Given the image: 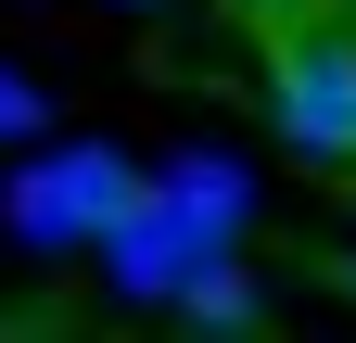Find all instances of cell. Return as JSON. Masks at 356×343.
<instances>
[{
  "label": "cell",
  "instance_id": "1",
  "mask_svg": "<svg viewBox=\"0 0 356 343\" xmlns=\"http://www.w3.org/2000/svg\"><path fill=\"white\" fill-rule=\"evenodd\" d=\"M267 51V115H280V140L305 165H356V26H280L254 38Z\"/></svg>",
  "mask_w": 356,
  "mask_h": 343
},
{
  "label": "cell",
  "instance_id": "3",
  "mask_svg": "<svg viewBox=\"0 0 356 343\" xmlns=\"http://www.w3.org/2000/svg\"><path fill=\"white\" fill-rule=\"evenodd\" d=\"M331 292H343V306H356V254H331Z\"/></svg>",
  "mask_w": 356,
  "mask_h": 343
},
{
  "label": "cell",
  "instance_id": "2",
  "mask_svg": "<svg viewBox=\"0 0 356 343\" xmlns=\"http://www.w3.org/2000/svg\"><path fill=\"white\" fill-rule=\"evenodd\" d=\"M229 13H242L254 38H280V26H305V13H318V0H229Z\"/></svg>",
  "mask_w": 356,
  "mask_h": 343
}]
</instances>
